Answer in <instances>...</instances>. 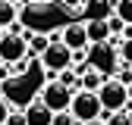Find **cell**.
Here are the masks:
<instances>
[{
	"label": "cell",
	"instance_id": "obj_2",
	"mask_svg": "<svg viewBox=\"0 0 132 125\" xmlns=\"http://www.w3.org/2000/svg\"><path fill=\"white\" fill-rule=\"evenodd\" d=\"M38 59H41V66H44L47 72L57 75V72H63L66 66H72V50L60 41V35H51V44L38 53Z\"/></svg>",
	"mask_w": 132,
	"mask_h": 125
},
{
	"label": "cell",
	"instance_id": "obj_10",
	"mask_svg": "<svg viewBox=\"0 0 132 125\" xmlns=\"http://www.w3.org/2000/svg\"><path fill=\"white\" fill-rule=\"evenodd\" d=\"M85 19H110L113 16V0H85Z\"/></svg>",
	"mask_w": 132,
	"mask_h": 125
},
{
	"label": "cell",
	"instance_id": "obj_15",
	"mask_svg": "<svg viewBox=\"0 0 132 125\" xmlns=\"http://www.w3.org/2000/svg\"><path fill=\"white\" fill-rule=\"evenodd\" d=\"M101 119H104V125H132V116L126 109H120V113H104Z\"/></svg>",
	"mask_w": 132,
	"mask_h": 125
},
{
	"label": "cell",
	"instance_id": "obj_26",
	"mask_svg": "<svg viewBox=\"0 0 132 125\" xmlns=\"http://www.w3.org/2000/svg\"><path fill=\"white\" fill-rule=\"evenodd\" d=\"M0 35H3V28H0Z\"/></svg>",
	"mask_w": 132,
	"mask_h": 125
},
{
	"label": "cell",
	"instance_id": "obj_7",
	"mask_svg": "<svg viewBox=\"0 0 132 125\" xmlns=\"http://www.w3.org/2000/svg\"><path fill=\"white\" fill-rule=\"evenodd\" d=\"M104 78H107V72L101 69V66H82L79 69V88H85V91H97L104 85Z\"/></svg>",
	"mask_w": 132,
	"mask_h": 125
},
{
	"label": "cell",
	"instance_id": "obj_5",
	"mask_svg": "<svg viewBox=\"0 0 132 125\" xmlns=\"http://www.w3.org/2000/svg\"><path fill=\"white\" fill-rule=\"evenodd\" d=\"M28 35H19V31H3L0 35V62H19L22 56H28Z\"/></svg>",
	"mask_w": 132,
	"mask_h": 125
},
{
	"label": "cell",
	"instance_id": "obj_21",
	"mask_svg": "<svg viewBox=\"0 0 132 125\" xmlns=\"http://www.w3.org/2000/svg\"><path fill=\"white\" fill-rule=\"evenodd\" d=\"M120 38H132V25H123V31H120Z\"/></svg>",
	"mask_w": 132,
	"mask_h": 125
},
{
	"label": "cell",
	"instance_id": "obj_25",
	"mask_svg": "<svg viewBox=\"0 0 132 125\" xmlns=\"http://www.w3.org/2000/svg\"><path fill=\"white\" fill-rule=\"evenodd\" d=\"M10 3H22V6H25V3H28V0H10Z\"/></svg>",
	"mask_w": 132,
	"mask_h": 125
},
{
	"label": "cell",
	"instance_id": "obj_13",
	"mask_svg": "<svg viewBox=\"0 0 132 125\" xmlns=\"http://www.w3.org/2000/svg\"><path fill=\"white\" fill-rule=\"evenodd\" d=\"M113 53H117L120 62H129L132 66V38H120V44L113 47Z\"/></svg>",
	"mask_w": 132,
	"mask_h": 125
},
{
	"label": "cell",
	"instance_id": "obj_23",
	"mask_svg": "<svg viewBox=\"0 0 132 125\" xmlns=\"http://www.w3.org/2000/svg\"><path fill=\"white\" fill-rule=\"evenodd\" d=\"M126 97H129V103H132V81L126 85Z\"/></svg>",
	"mask_w": 132,
	"mask_h": 125
},
{
	"label": "cell",
	"instance_id": "obj_27",
	"mask_svg": "<svg viewBox=\"0 0 132 125\" xmlns=\"http://www.w3.org/2000/svg\"><path fill=\"white\" fill-rule=\"evenodd\" d=\"M0 94H3V91H0Z\"/></svg>",
	"mask_w": 132,
	"mask_h": 125
},
{
	"label": "cell",
	"instance_id": "obj_16",
	"mask_svg": "<svg viewBox=\"0 0 132 125\" xmlns=\"http://www.w3.org/2000/svg\"><path fill=\"white\" fill-rule=\"evenodd\" d=\"M51 125H79V122L72 119L69 109H60V113H54V116H51Z\"/></svg>",
	"mask_w": 132,
	"mask_h": 125
},
{
	"label": "cell",
	"instance_id": "obj_9",
	"mask_svg": "<svg viewBox=\"0 0 132 125\" xmlns=\"http://www.w3.org/2000/svg\"><path fill=\"white\" fill-rule=\"evenodd\" d=\"M51 116H54V113H51L38 97L25 106V125H51Z\"/></svg>",
	"mask_w": 132,
	"mask_h": 125
},
{
	"label": "cell",
	"instance_id": "obj_17",
	"mask_svg": "<svg viewBox=\"0 0 132 125\" xmlns=\"http://www.w3.org/2000/svg\"><path fill=\"white\" fill-rule=\"evenodd\" d=\"M113 78H117V81H123V85H129V81H132V66H129V62H120L117 72H113Z\"/></svg>",
	"mask_w": 132,
	"mask_h": 125
},
{
	"label": "cell",
	"instance_id": "obj_19",
	"mask_svg": "<svg viewBox=\"0 0 132 125\" xmlns=\"http://www.w3.org/2000/svg\"><path fill=\"white\" fill-rule=\"evenodd\" d=\"M82 6H85V0H63L66 13H82Z\"/></svg>",
	"mask_w": 132,
	"mask_h": 125
},
{
	"label": "cell",
	"instance_id": "obj_14",
	"mask_svg": "<svg viewBox=\"0 0 132 125\" xmlns=\"http://www.w3.org/2000/svg\"><path fill=\"white\" fill-rule=\"evenodd\" d=\"M28 41V56H38L47 44H51V35H31V38H25Z\"/></svg>",
	"mask_w": 132,
	"mask_h": 125
},
{
	"label": "cell",
	"instance_id": "obj_22",
	"mask_svg": "<svg viewBox=\"0 0 132 125\" xmlns=\"http://www.w3.org/2000/svg\"><path fill=\"white\" fill-rule=\"evenodd\" d=\"M79 125H104V119L97 116V119H88V122H79Z\"/></svg>",
	"mask_w": 132,
	"mask_h": 125
},
{
	"label": "cell",
	"instance_id": "obj_6",
	"mask_svg": "<svg viewBox=\"0 0 132 125\" xmlns=\"http://www.w3.org/2000/svg\"><path fill=\"white\" fill-rule=\"evenodd\" d=\"M60 41L69 47V50H88V35H85V22H69V25H63L60 31Z\"/></svg>",
	"mask_w": 132,
	"mask_h": 125
},
{
	"label": "cell",
	"instance_id": "obj_8",
	"mask_svg": "<svg viewBox=\"0 0 132 125\" xmlns=\"http://www.w3.org/2000/svg\"><path fill=\"white\" fill-rule=\"evenodd\" d=\"M82 22H85L88 44H107L110 41V25H107V19H82Z\"/></svg>",
	"mask_w": 132,
	"mask_h": 125
},
{
	"label": "cell",
	"instance_id": "obj_24",
	"mask_svg": "<svg viewBox=\"0 0 132 125\" xmlns=\"http://www.w3.org/2000/svg\"><path fill=\"white\" fill-rule=\"evenodd\" d=\"M28 3H35V6H44V3H51V0H28Z\"/></svg>",
	"mask_w": 132,
	"mask_h": 125
},
{
	"label": "cell",
	"instance_id": "obj_4",
	"mask_svg": "<svg viewBox=\"0 0 132 125\" xmlns=\"http://www.w3.org/2000/svg\"><path fill=\"white\" fill-rule=\"evenodd\" d=\"M38 100L51 109V113H60V109H69V100H72V88H66L63 81L51 78V81H44L41 91H38Z\"/></svg>",
	"mask_w": 132,
	"mask_h": 125
},
{
	"label": "cell",
	"instance_id": "obj_11",
	"mask_svg": "<svg viewBox=\"0 0 132 125\" xmlns=\"http://www.w3.org/2000/svg\"><path fill=\"white\" fill-rule=\"evenodd\" d=\"M19 19V3H10V0H0V28H13Z\"/></svg>",
	"mask_w": 132,
	"mask_h": 125
},
{
	"label": "cell",
	"instance_id": "obj_18",
	"mask_svg": "<svg viewBox=\"0 0 132 125\" xmlns=\"http://www.w3.org/2000/svg\"><path fill=\"white\" fill-rule=\"evenodd\" d=\"M3 125H25V113H19V109H10V116Z\"/></svg>",
	"mask_w": 132,
	"mask_h": 125
},
{
	"label": "cell",
	"instance_id": "obj_3",
	"mask_svg": "<svg viewBox=\"0 0 132 125\" xmlns=\"http://www.w3.org/2000/svg\"><path fill=\"white\" fill-rule=\"evenodd\" d=\"M97 100H101V109H104V113H120V109H126L129 106L126 85L117 81V78H104V85L97 88Z\"/></svg>",
	"mask_w": 132,
	"mask_h": 125
},
{
	"label": "cell",
	"instance_id": "obj_12",
	"mask_svg": "<svg viewBox=\"0 0 132 125\" xmlns=\"http://www.w3.org/2000/svg\"><path fill=\"white\" fill-rule=\"evenodd\" d=\"M113 16L123 25H132V0H113Z\"/></svg>",
	"mask_w": 132,
	"mask_h": 125
},
{
	"label": "cell",
	"instance_id": "obj_20",
	"mask_svg": "<svg viewBox=\"0 0 132 125\" xmlns=\"http://www.w3.org/2000/svg\"><path fill=\"white\" fill-rule=\"evenodd\" d=\"M6 116H10V100H6V94H0V125L6 122Z\"/></svg>",
	"mask_w": 132,
	"mask_h": 125
},
{
	"label": "cell",
	"instance_id": "obj_1",
	"mask_svg": "<svg viewBox=\"0 0 132 125\" xmlns=\"http://www.w3.org/2000/svg\"><path fill=\"white\" fill-rule=\"evenodd\" d=\"M69 113H72V119H76V122H88V119H97V116H104V109H101V100H97V91H85V88L72 91Z\"/></svg>",
	"mask_w": 132,
	"mask_h": 125
}]
</instances>
